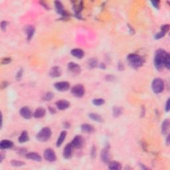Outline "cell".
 <instances>
[{
	"label": "cell",
	"mask_w": 170,
	"mask_h": 170,
	"mask_svg": "<svg viewBox=\"0 0 170 170\" xmlns=\"http://www.w3.org/2000/svg\"><path fill=\"white\" fill-rule=\"evenodd\" d=\"M168 53L166 51L159 49L155 51L154 58H153V64L158 71H161L165 67V59Z\"/></svg>",
	"instance_id": "1"
},
{
	"label": "cell",
	"mask_w": 170,
	"mask_h": 170,
	"mask_svg": "<svg viewBox=\"0 0 170 170\" xmlns=\"http://www.w3.org/2000/svg\"><path fill=\"white\" fill-rule=\"evenodd\" d=\"M127 61L129 65L134 69H138L144 64V59L136 53H130L127 56Z\"/></svg>",
	"instance_id": "2"
},
{
	"label": "cell",
	"mask_w": 170,
	"mask_h": 170,
	"mask_svg": "<svg viewBox=\"0 0 170 170\" xmlns=\"http://www.w3.org/2000/svg\"><path fill=\"white\" fill-rule=\"evenodd\" d=\"M52 131L49 127H44L36 135V139L40 142H46L51 138Z\"/></svg>",
	"instance_id": "3"
},
{
	"label": "cell",
	"mask_w": 170,
	"mask_h": 170,
	"mask_svg": "<svg viewBox=\"0 0 170 170\" xmlns=\"http://www.w3.org/2000/svg\"><path fill=\"white\" fill-rule=\"evenodd\" d=\"M152 89L155 94H160L164 90V82L162 78H155L152 83Z\"/></svg>",
	"instance_id": "4"
},
{
	"label": "cell",
	"mask_w": 170,
	"mask_h": 170,
	"mask_svg": "<svg viewBox=\"0 0 170 170\" xmlns=\"http://www.w3.org/2000/svg\"><path fill=\"white\" fill-rule=\"evenodd\" d=\"M71 94L73 95V96L76 98H81L85 94V89L83 85L77 84V85H74V87L71 88Z\"/></svg>",
	"instance_id": "5"
},
{
	"label": "cell",
	"mask_w": 170,
	"mask_h": 170,
	"mask_svg": "<svg viewBox=\"0 0 170 170\" xmlns=\"http://www.w3.org/2000/svg\"><path fill=\"white\" fill-rule=\"evenodd\" d=\"M110 145L107 144L103 149H102L101 153V158L102 162L104 164H108L110 162Z\"/></svg>",
	"instance_id": "6"
},
{
	"label": "cell",
	"mask_w": 170,
	"mask_h": 170,
	"mask_svg": "<svg viewBox=\"0 0 170 170\" xmlns=\"http://www.w3.org/2000/svg\"><path fill=\"white\" fill-rule=\"evenodd\" d=\"M44 158L49 162H54L57 160V155L55 151L51 148H46L43 153Z\"/></svg>",
	"instance_id": "7"
},
{
	"label": "cell",
	"mask_w": 170,
	"mask_h": 170,
	"mask_svg": "<svg viewBox=\"0 0 170 170\" xmlns=\"http://www.w3.org/2000/svg\"><path fill=\"white\" fill-rule=\"evenodd\" d=\"M72 145L74 147V148L76 149H81L84 145H85V141L83 137L80 135H77V136H74L73 140L71 142Z\"/></svg>",
	"instance_id": "8"
},
{
	"label": "cell",
	"mask_w": 170,
	"mask_h": 170,
	"mask_svg": "<svg viewBox=\"0 0 170 170\" xmlns=\"http://www.w3.org/2000/svg\"><path fill=\"white\" fill-rule=\"evenodd\" d=\"M54 87L55 89L59 92H66L71 88L70 83L67 81H60L55 83Z\"/></svg>",
	"instance_id": "9"
},
{
	"label": "cell",
	"mask_w": 170,
	"mask_h": 170,
	"mask_svg": "<svg viewBox=\"0 0 170 170\" xmlns=\"http://www.w3.org/2000/svg\"><path fill=\"white\" fill-rule=\"evenodd\" d=\"M19 114L22 118L26 120L31 119L32 116H33V114L31 110L28 106L22 107L19 110Z\"/></svg>",
	"instance_id": "10"
},
{
	"label": "cell",
	"mask_w": 170,
	"mask_h": 170,
	"mask_svg": "<svg viewBox=\"0 0 170 170\" xmlns=\"http://www.w3.org/2000/svg\"><path fill=\"white\" fill-rule=\"evenodd\" d=\"M68 70L74 74H78L81 73V67L78 64L74 62H70L67 65Z\"/></svg>",
	"instance_id": "11"
},
{
	"label": "cell",
	"mask_w": 170,
	"mask_h": 170,
	"mask_svg": "<svg viewBox=\"0 0 170 170\" xmlns=\"http://www.w3.org/2000/svg\"><path fill=\"white\" fill-rule=\"evenodd\" d=\"M83 9V3L82 1L79 2L78 5L74 3L73 6V9L74 13V16L78 19H83L81 12Z\"/></svg>",
	"instance_id": "12"
},
{
	"label": "cell",
	"mask_w": 170,
	"mask_h": 170,
	"mask_svg": "<svg viewBox=\"0 0 170 170\" xmlns=\"http://www.w3.org/2000/svg\"><path fill=\"white\" fill-rule=\"evenodd\" d=\"M73 149L74 147L71 143L67 144L65 146L63 152H62V155H63L64 158H65V159H70L72 157V155H73Z\"/></svg>",
	"instance_id": "13"
},
{
	"label": "cell",
	"mask_w": 170,
	"mask_h": 170,
	"mask_svg": "<svg viewBox=\"0 0 170 170\" xmlns=\"http://www.w3.org/2000/svg\"><path fill=\"white\" fill-rule=\"evenodd\" d=\"M169 24H165L162 25L161 27V31L158 32V33L155 35L154 39H156V40H159V39H162L165 35H166V33L169 31Z\"/></svg>",
	"instance_id": "14"
},
{
	"label": "cell",
	"mask_w": 170,
	"mask_h": 170,
	"mask_svg": "<svg viewBox=\"0 0 170 170\" xmlns=\"http://www.w3.org/2000/svg\"><path fill=\"white\" fill-rule=\"evenodd\" d=\"M24 31L25 34L27 35V39L28 41H30L32 39L33 37L35 32V28L33 25H29L25 27Z\"/></svg>",
	"instance_id": "15"
},
{
	"label": "cell",
	"mask_w": 170,
	"mask_h": 170,
	"mask_svg": "<svg viewBox=\"0 0 170 170\" xmlns=\"http://www.w3.org/2000/svg\"><path fill=\"white\" fill-rule=\"evenodd\" d=\"M49 74L52 78H59L62 74V70L60 67L54 66L51 68Z\"/></svg>",
	"instance_id": "16"
},
{
	"label": "cell",
	"mask_w": 170,
	"mask_h": 170,
	"mask_svg": "<svg viewBox=\"0 0 170 170\" xmlns=\"http://www.w3.org/2000/svg\"><path fill=\"white\" fill-rule=\"evenodd\" d=\"M55 105L59 110H65L69 108L71 104L67 100H59L56 102Z\"/></svg>",
	"instance_id": "17"
},
{
	"label": "cell",
	"mask_w": 170,
	"mask_h": 170,
	"mask_svg": "<svg viewBox=\"0 0 170 170\" xmlns=\"http://www.w3.org/2000/svg\"><path fill=\"white\" fill-rule=\"evenodd\" d=\"M25 157H26L27 159H29L30 160H32V161H35L37 162H41L42 158L39 153H35V152H29L25 154Z\"/></svg>",
	"instance_id": "18"
},
{
	"label": "cell",
	"mask_w": 170,
	"mask_h": 170,
	"mask_svg": "<svg viewBox=\"0 0 170 170\" xmlns=\"http://www.w3.org/2000/svg\"><path fill=\"white\" fill-rule=\"evenodd\" d=\"M13 142L12 141L9 140V139H3L0 142V149L1 150H8L13 147Z\"/></svg>",
	"instance_id": "19"
},
{
	"label": "cell",
	"mask_w": 170,
	"mask_h": 170,
	"mask_svg": "<svg viewBox=\"0 0 170 170\" xmlns=\"http://www.w3.org/2000/svg\"><path fill=\"white\" fill-rule=\"evenodd\" d=\"M46 114V110L43 107H39L37 108L35 110L33 113V117L35 118H42Z\"/></svg>",
	"instance_id": "20"
},
{
	"label": "cell",
	"mask_w": 170,
	"mask_h": 170,
	"mask_svg": "<svg viewBox=\"0 0 170 170\" xmlns=\"http://www.w3.org/2000/svg\"><path fill=\"white\" fill-rule=\"evenodd\" d=\"M71 54L74 57L77 58L78 59H81L85 56V52L82 49H73L71 51Z\"/></svg>",
	"instance_id": "21"
},
{
	"label": "cell",
	"mask_w": 170,
	"mask_h": 170,
	"mask_svg": "<svg viewBox=\"0 0 170 170\" xmlns=\"http://www.w3.org/2000/svg\"><path fill=\"white\" fill-rule=\"evenodd\" d=\"M82 132L87 134H92L94 132V128L92 125L89 124H83L80 126Z\"/></svg>",
	"instance_id": "22"
},
{
	"label": "cell",
	"mask_w": 170,
	"mask_h": 170,
	"mask_svg": "<svg viewBox=\"0 0 170 170\" xmlns=\"http://www.w3.org/2000/svg\"><path fill=\"white\" fill-rule=\"evenodd\" d=\"M67 135V132L65 131V130L60 132L59 138H58L57 140V142H56V146H57V147L59 148L60 147V146H61L62 143L64 142L65 138H66Z\"/></svg>",
	"instance_id": "23"
},
{
	"label": "cell",
	"mask_w": 170,
	"mask_h": 170,
	"mask_svg": "<svg viewBox=\"0 0 170 170\" xmlns=\"http://www.w3.org/2000/svg\"><path fill=\"white\" fill-rule=\"evenodd\" d=\"M55 9L56 12H57L59 15H62L63 13H65V10L63 8V6H62V3L59 1H55Z\"/></svg>",
	"instance_id": "24"
},
{
	"label": "cell",
	"mask_w": 170,
	"mask_h": 170,
	"mask_svg": "<svg viewBox=\"0 0 170 170\" xmlns=\"http://www.w3.org/2000/svg\"><path fill=\"white\" fill-rule=\"evenodd\" d=\"M29 134H28V132L27 131H25V130L22 132V134H20V136H19L18 138L19 142L21 144L27 142L29 141Z\"/></svg>",
	"instance_id": "25"
},
{
	"label": "cell",
	"mask_w": 170,
	"mask_h": 170,
	"mask_svg": "<svg viewBox=\"0 0 170 170\" xmlns=\"http://www.w3.org/2000/svg\"><path fill=\"white\" fill-rule=\"evenodd\" d=\"M88 117L90 119H91L93 121L97 122L99 123H102L104 122L103 118L102 117L101 115H99V114L96 113H90L88 114Z\"/></svg>",
	"instance_id": "26"
},
{
	"label": "cell",
	"mask_w": 170,
	"mask_h": 170,
	"mask_svg": "<svg viewBox=\"0 0 170 170\" xmlns=\"http://www.w3.org/2000/svg\"><path fill=\"white\" fill-rule=\"evenodd\" d=\"M108 169L110 170H120L122 169L121 164L118 162L110 161L108 163Z\"/></svg>",
	"instance_id": "27"
},
{
	"label": "cell",
	"mask_w": 170,
	"mask_h": 170,
	"mask_svg": "<svg viewBox=\"0 0 170 170\" xmlns=\"http://www.w3.org/2000/svg\"><path fill=\"white\" fill-rule=\"evenodd\" d=\"M169 119H165L163 121L162 124V133L164 135H166L167 134L169 131Z\"/></svg>",
	"instance_id": "28"
},
{
	"label": "cell",
	"mask_w": 170,
	"mask_h": 170,
	"mask_svg": "<svg viewBox=\"0 0 170 170\" xmlns=\"http://www.w3.org/2000/svg\"><path fill=\"white\" fill-rule=\"evenodd\" d=\"M113 116L115 118H118L122 114V108L118 106H114L112 109Z\"/></svg>",
	"instance_id": "29"
},
{
	"label": "cell",
	"mask_w": 170,
	"mask_h": 170,
	"mask_svg": "<svg viewBox=\"0 0 170 170\" xmlns=\"http://www.w3.org/2000/svg\"><path fill=\"white\" fill-rule=\"evenodd\" d=\"M98 60L95 58H91L88 60V67L89 69H94L98 66Z\"/></svg>",
	"instance_id": "30"
},
{
	"label": "cell",
	"mask_w": 170,
	"mask_h": 170,
	"mask_svg": "<svg viewBox=\"0 0 170 170\" xmlns=\"http://www.w3.org/2000/svg\"><path fill=\"white\" fill-rule=\"evenodd\" d=\"M10 164L13 167H22L24 166L25 165V163L24 162L22 161H19V160H11L10 162Z\"/></svg>",
	"instance_id": "31"
},
{
	"label": "cell",
	"mask_w": 170,
	"mask_h": 170,
	"mask_svg": "<svg viewBox=\"0 0 170 170\" xmlns=\"http://www.w3.org/2000/svg\"><path fill=\"white\" fill-rule=\"evenodd\" d=\"M53 98H54V93L51 92H47L43 95V97H42V99L44 101H50Z\"/></svg>",
	"instance_id": "32"
},
{
	"label": "cell",
	"mask_w": 170,
	"mask_h": 170,
	"mask_svg": "<svg viewBox=\"0 0 170 170\" xmlns=\"http://www.w3.org/2000/svg\"><path fill=\"white\" fill-rule=\"evenodd\" d=\"M92 104L97 106H102L105 104V101L103 99H94L92 100Z\"/></svg>",
	"instance_id": "33"
},
{
	"label": "cell",
	"mask_w": 170,
	"mask_h": 170,
	"mask_svg": "<svg viewBox=\"0 0 170 170\" xmlns=\"http://www.w3.org/2000/svg\"><path fill=\"white\" fill-rule=\"evenodd\" d=\"M165 67L167 69H170V55L168 53V54L167 55L166 57V59H165Z\"/></svg>",
	"instance_id": "34"
},
{
	"label": "cell",
	"mask_w": 170,
	"mask_h": 170,
	"mask_svg": "<svg viewBox=\"0 0 170 170\" xmlns=\"http://www.w3.org/2000/svg\"><path fill=\"white\" fill-rule=\"evenodd\" d=\"M23 74V69H20L17 71V73H16V75H15V78L17 79V80H20L22 78Z\"/></svg>",
	"instance_id": "35"
},
{
	"label": "cell",
	"mask_w": 170,
	"mask_h": 170,
	"mask_svg": "<svg viewBox=\"0 0 170 170\" xmlns=\"http://www.w3.org/2000/svg\"><path fill=\"white\" fill-rule=\"evenodd\" d=\"M11 57H4L2 58L1 60V65H8L9 63H10L11 62Z\"/></svg>",
	"instance_id": "36"
},
{
	"label": "cell",
	"mask_w": 170,
	"mask_h": 170,
	"mask_svg": "<svg viewBox=\"0 0 170 170\" xmlns=\"http://www.w3.org/2000/svg\"><path fill=\"white\" fill-rule=\"evenodd\" d=\"M151 3L153 6V8H155V9H159L160 8V3H161V1H151Z\"/></svg>",
	"instance_id": "37"
},
{
	"label": "cell",
	"mask_w": 170,
	"mask_h": 170,
	"mask_svg": "<svg viewBox=\"0 0 170 170\" xmlns=\"http://www.w3.org/2000/svg\"><path fill=\"white\" fill-rule=\"evenodd\" d=\"M8 23L7 21H2L1 22V29L3 31H6L7 27H8Z\"/></svg>",
	"instance_id": "38"
},
{
	"label": "cell",
	"mask_w": 170,
	"mask_h": 170,
	"mask_svg": "<svg viewBox=\"0 0 170 170\" xmlns=\"http://www.w3.org/2000/svg\"><path fill=\"white\" fill-rule=\"evenodd\" d=\"M90 155L92 158H94L96 156V148L94 146H92L91 150H90Z\"/></svg>",
	"instance_id": "39"
},
{
	"label": "cell",
	"mask_w": 170,
	"mask_h": 170,
	"mask_svg": "<svg viewBox=\"0 0 170 170\" xmlns=\"http://www.w3.org/2000/svg\"><path fill=\"white\" fill-rule=\"evenodd\" d=\"M169 101L170 99H168L167 100V102L166 103V106H165V110H166V112H168L170 110V104H169Z\"/></svg>",
	"instance_id": "40"
},
{
	"label": "cell",
	"mask_w": 170,
	"mask_h": 170,
	"mask_svg": "<svg viewBox=\"0 0 170 170\" xmlns=\"http://www.w3.org/2000/svg\"><path fill=\"white\" fill-rule=\"evenodd\" d=\"M106 80L107 81H110V82H112V81L115 80V76L111 75V74H108V75H107L106 76Z\"/></svg>",
	"instance_id": "41"
},
{
	"label": "cell",
	"mask_w": 170,
	"mask_h": 170,
	"mask_svg": "<svg viewBox=\"0 0 170 170\" xmlns=\"http://www.w3.org/2000/svg\"><path fill=\"white\" fill-rule=\"evenodd\" d=\"M39 3H40L42 6L43 7H44V8H45L46 9H50V8H49V5L46 3V2H45V1H39Z\"/></svg>",
	"instance_id": "42"
},
{
	"label": "cell",
	"mask_w": 170,
	"mask_h": 170,
	"mask_svg": "<svg viewBox=\"0 0 170 170\" xmlns=\"http://www.w3.org/2000/svg\"><path fill=\"white\" fill-rule=\"evenodd\" d=\"M128 28L129 29V33L131 35H134L135 33V30L133 28V27L132 26V25H130V24H128Z\"/></svg>",
	"instance_id": "43"
},
{
	"label": "cell",
	"mask_w": 170,
	"mask_h": 170,
	"mask_svg": "<svg viewBox=\"0 0 170 170\" xmlns=\"http://www.w3.org/2000/svg\"><path fill=\"white\" fill-rule=\"evenodd\" d=\"M118 69L119 71H123L124 69V65L122 62H119L118 64Z\"/></svg>",
	"instance_id": "44"
},
{
	"label": "cell",
	"mask_w": 170,
	"mask_h": 170,
	"mask_svg": "<svg viewBox=\"0 0 170 170\" xmlns=\"http://www.w3.org/2000/svg\"><path fill=\"white\" fill-rule=\"evenodd\" d=\"M9 85V83L8 82V81H3V82L1 83V88L2 89H3V88H6L7 87H8V86Z\"/></svg>",
	"instance_id": "45"
},
{
	"label": "cell",
	"mask_w": 170,
	"mask_h": 170,
	"mask_svg": "<svg viewBox=\"0 0 170 170\" xmlns=\"http://www.w3.org/2000/svg\"><path fill=\"white\" fill-rule=\"evenodd\" d=\"M2 152L0 153V163H1L3 162V160H4V158H6V155H5L4 152H3V150H1Z\"/></svg>",
	"instance_id": "46"
},
{
	"label": "cell",
	"mask_w": 170,
	"mask_h": 170,
	"mask_svg": "<svg viewBox=\"0 0 170 170\" xmlns=\"http://www.w3.org/2000/svg\"><path fill=\"white\" fill-rule=\"evenodd\" d=\"M63 126L65 128H70V127H71V124H70V123L68 122H65L63 123Z\"/></svg>",
	"instance_id": "47"
},
{
	"label": "cell",
	"mask_w": 170,
	"mask_h": 170,
	"mask_svg": "<svg viewBox=\"0 0 170 170\" xmlns=\"http://www.w3.org/2000/svg\"><path fill=\"white\" fill-rule=\"evenodd\" d=\"M99 67H100V68L102 69H103V70H104V69H105L106 68V65L104 64V62H101V63L99 64Z\"/></svg>",
	"instance_id": "48"
},
{
	"label": "cell",
	"mask_w": 170,
	"mask_h": 170,
	"mask_svg": "<svg viewBox=\"0 0 170 170\" xmlns=\"http://www.w3.org/2000/svg\"><path fill=\"white\" fill-rule=\"evenodd\" d=\"M49 112L51 114H55L56 113V110L54 108H53V107H49Z\"/></svg>",
	"instance_id": "49"
},
{
	"label": "cell",
	"mask_w": 170,
	"mask_h": 170,
	"mask_svg": "<svg viewBox=\"0 0 170 170\" xmlns=\"http://www.w3.org/2000/svg\"><path fill=\"white\" fill-rule=\"evenodd\" d=\"M139 166H140V167L142 169H149L148 167H146L145 165L142 164H139Z\"/></svg>",
	"instance_id": "50"
},
{
	"label": "cell",
	"mask_w": 170,
	"mask_h": 170,
	"mask_svg": "<svg viewBox=\"0 0 170 170\" xmlns=\"http://www.w3.org/2000/svg\"><path fill=\"white\" fill-rule=\"evenodd\" d=\"M144 114H145V108H144V106H142V117H143Z\"/></svg>",
	"instance_id": "51"
},
{
	"label": "cell",
	"mask_w": 170,
	"mask_h": 170,
	"mask_svg": "<svg viewBox=\"0 0 170 170\" xmlns=\"http://www.w3.org/2000/svg\"><path fill=\"white\" fill-rule=\"evenodd\" d=\"M166 142L167 145V146H169V135H167V138H166Z\"/></svg>",
	"instance_id": "52"
}]
</instances>
